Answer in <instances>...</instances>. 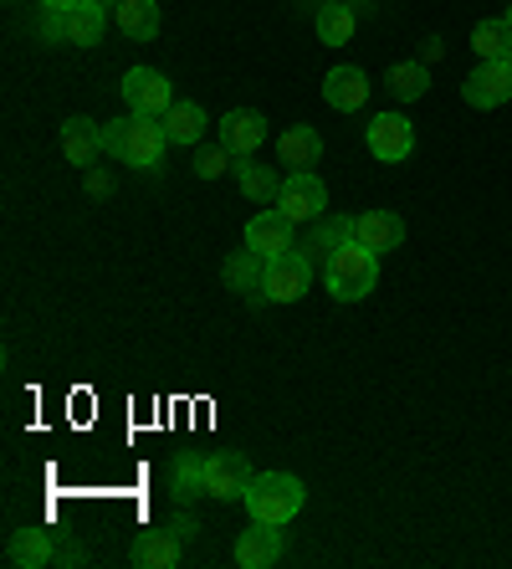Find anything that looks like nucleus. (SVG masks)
Listing matches in <instances>:
<instances>
[{"mask_svg":"<svg viewBox=\"0 0 512 569\" xmlns=\"http://www.w3.org/2000/svg\"><path fill=\"white\" fill-rule=\"evenodd\" d=\"M164 144H170V133L149 113H123V119L103 123V149L119 164H133V170H154L164 159Z\"/></svg>","mask_w":512,"mask_h":569,"instance_id":"nucleus-1","label":"nucleus"},{"mask_svg":"<svg viewBox=\"0 0 512 569\" xmlns=\"http://www.w3.org/2000/svg\"><path fill=\"white\" fill-rule=\"evenodd\" d=\"M318 272H323V288H329L339 303H359V298H369L374 282H380V257L369 252L364 241L343 237Z\"/></svg>","mask_w":512,"mask_h":569,"instance_id":"nucleus-2","label":"nucleus"},{"mask_svg":"<svg viewBox=\"0 0 512 569\" xmlns=\"http://www.w3.org/2000/svg\"><path fill=\"white\" fill-rule=\"evenodd\" d=\"M241 503H247L251 518L288 529L292 518L302 513V503H308V488H302V477H292V472H257Z\"/></svg>","mask_w":512,"mask_h":569,"instance_id":"nucleus-3","label":"nucleus"},{"mask_svg":"<svg viewBox=\"0 0 512 569\" xmlns=\"http://www.w3.org/2000/svg\"><path fill=\"white\" fill-rule=\"evenodd\" d=\"M313 288V257L292 247V252L267 257V278H262V303H298L302 292Z\"/></svg>","mask_w":512,"mask_h":569,"instance_id":"nucleus-4","label":"nucleus"},{"mask_svg":"<svg viewBox=\"0 0 512 569\" xmlns=\"http://www.w3.org/2000/svg\"><path fill=\"white\" fill-rule=\"evenodd\" d=\"M277 211L288 216V221H323L329 216V186L318 180L313 170H288L282 180V196H277Z\"/></svg>","mask_w":512,"mask_h":569,"instance_id":"nucleus-5","label":"nucleus"},{"mask_svg":"<svg viewBox=\"0 0 512 569\" xmlns=\"http://www.w3.org/2000/svg\"><path fill=\"white\" fill-rule=\"evenodd\" d=\"M123 103H129V113H149V119H164L174 108V88L164 72H154V67H129L119 82Z\"/></svg>","mask_w":512,"mask_h":569,"instance_id":"nucleus-6","label":"nucleus"},{"mask_svg":"<svg viewBox=\"0 0 512 569\" xmlns=\"http://www.w3.org/2000/svg\"><path fill=\"white\" fill-rule=\"evenodd\" d=\"M364 139H369V154L380 159V164H405L415 154V123L405 113H374Z\"/></svg>","mask_w":512,"mask_h":569,"instance_id":"nucleus-7","label":"nucleus"},{"mask_svg":"<svg viewBox=\"0 0 512 569\" xmlns=\"http://www.w3.org/2000/svg\"><path fill=\"white\" fill-rule=\"evenodd\" d=\"M251 462L241 457V451H211L205 457V498H215V503H237V498H247L251 488Z\"/></svg>","mask_w":512,"mask_h":569,"instance_id":"nucleus-8","label":"nucleus"},{"mask_svg":"<svg viewBox=\"0 0 512 569\" xmlns=\"http://www.w3.org/2000/svg\"><path fill=\"white\" fill-rule=\"evenodd\" d=\"M461 98L472 108H502L512 98V62H476L461 82Z\"/></svg>","mask_w":512,"mask_h":569,"instance_id":"nucleus-9","label":"nucleus"},{"mask_svg":"<svg viewBox=\"0 0 512 569\" xmlns=\"http://www.w3.org/2000/svg\"><path fill=\"white\" fill-rule=\"evenodd\" d=\"M349 237L364 241L374 257H384L405 247V221L394 211H364V216H349Z\"/></svg>","mask_w":512,"mask_h":569,"instance_id":"nucleus-10","label":"nucleus"},{"mask_svg":"<svg viewBox=\"0 0 512 569\" xmlns=\"http://www.w3.org/2000/svg\"><path fill=\"white\" fill-rule=\"evenodd\" d=\"M282 559V529L277 523H262V518H251L247 529L237 533V565L241 569H272Z\"/></svg>","mask_w":512,"mask_h":569,"instance_id":"nucleus-11","label":"nucleus"},{"mask_svg":"<svg viewBox=\"0 0 512 569\" xmlns=\"http://www.w3.org/2000/svg\"><path fill=\"white\" fill-rule=\"evenodd\" d=\"M247 247L262 257H277V252H292L298 247V221H288L282 211H262L247 221Z\"/></svg>","mask_w":512,"mask_h":569,"instance_id":"nucleus-12","label":"nucleus"},{"mask_svg":"<svg viewBox=\"0 0 512 569\" xmlns=\"http://www.w3.org/2000/svg\"><path fill=\"white\" fill-rule=\"evenodd\" d=\"M221 144L237 159H251L267 144V119L257 113V108H231V113L221 119Z\"/></svg>","mask_w":512,"mask_h":569,"instance_id":"nucleus-13","label":"nucleus"},{"mask_svg":"<svg viewBox=\"0 0 512 569\" xmlns=\"http://www.w3.org/2000/svg\"><path fill=\"white\" fill-rule=\"evenodd\" d=\"M180 555H184V539L174 529H149V533H139L133 539V565L139 569H174L180 565Z\"/></svg>","mask_w":512,"mask_h":569,"instance_id":"nucleus-14","label":"nucleus"},{"mask_svg":"<svg viewBox=\"0 0 512 569\" xmlns=\"http://www.w3.org/2000/svg\"><path fill=\"white\" fill-rule=\"evenodd\" d=\"M323 98H329V108H339V113H359V108L369 103L364 67H333L329 78H323Z\"/></svg>","mask_w":512,"mask_h":569,"instance_id":"nucleus-15","label":"nucleus"},{"mask_svg":"<svg viewBox=\"0 0 512 569\" xmlns=\"http://www.w3.org/2000/svg\"><path fill=\"white\" fill-rule=\"evenodd\" d=\"M6 559H11L16 569H41V565H52L57 549H52V533H47V523H37V529H16L11 539H6Z\"/></svg>","mask_w":512,"mask_h":569,"instance_id":"nucleus-16","label":"nucleus"},{"mask_svg":"<svg viewBox=\"0 0 512 569\" xmlns=\"http://www.w3.org/2000/svg\"><path fill=\"white\" fill-rule=\"evenodd\" d=\"M221 278L231 292H241V298H262V278H267V257L251 252V247H241V252L225 257Z\"/></svg>","mask_w":512,"mask_h":569,"instance_id":"nucleus-17","label":"nucleus"},{"mask_svg":"<svg viewBox=\"0 0 512 569\" xmlns=\"http://www.w3.org/2000/svg\"><path fill=\"white\" fill-rule=\"evenodd\" d=\"M62 154L72 159L78 170H92V159L103 154V129L92 119H78V113H72V119L62 123Z\"/></svg>","mask_w":512,"mask_h":569,"instance_id":"nucleus-18","label":"nucleus"},{"mask_svg":"<svg viewBox=\"0 0 512 569\" xmlns=\"http://www.w3.org/2000/svg\"><path fill=\"white\" fill-rule=\"evenodd\" d=\"M159 123H164V133H170V144H180V149H195L200 139H205V129H211L205 108H200V103H180V98H174V108Z\"/></svg>","mask_w":512,"mask_h":569,"instance_id":"nucleus-19","label":"nucleus"},{"mask_svg":"<svg viewBox=\"0 0 512 569\" xmlns=\"http://www.w3.org/2000/svg\"><path fill=\"white\" fill-rule=\"evenodd\" d=\"M108 31V0H82L67 11V41L72 47H98Z\"/></svg>","mask_w":512,"mask_h":569,"instance_id":"nucleus-20","label":"nucleus"},{"mask_svg":"<svg viewBox=\"0 0 512 569\" xmlns=\"http://www.w3.org/2000/svg\"><path fill=\"white\" fill-rule=\"evenodd\" d=\"M277 154H282L288 170H313L318 159H323V139H318V129H308V123H292V129L277 139Z\"/></svg>","mask_w":512,"mask_h":569,"instance_id":"nucleus-21","label":"nucleus"},{"mask_svg":"<svg viewBox=\"0 0 512 569\" xmlns=\"http://www.w3.org/2000/svg\"><path fill=\"white\" fill-rule=\"evenodd\" d=\"M170 498L180 508H190L195 498H205V457H195V451H180L170 467Z\"/></svg>","mask_w":512,"mask_h":569,"instance_id":"nucleus-22","label":"nucleus"},{"mask_svg":"<svg viewBox=\"0 0 512 569\" xmlns=\"http://www.w3.org/2000/svg\"><path fill=\"white\" fill-rule=\"evenodd\" d=\"M354 31H359V16L349 0H323V6H318V41H323V47H349Z\"/></svg>","mask_w":512,"mask_h":569,"instance_id":"nucleus-23","label":"nucleus"},{"mask_svg":"<svg viewBox=\"0 0 512 569\" xmlns=\"http://www.w3.org/2000/svg\"><path fill=\"white\" fill-rule=\"evenodd\" d=\"M113 21L129 41H154L159 37V6L154 0H119L113 6Z\"/></svg>","mask_w":512,"mask_h":569,"instance_id":"nucleus-24","label":"nucleus"},{"mask_svg":"<svg viewBox=\"0 0 512 569\" xmlns=\"http://www.w3.org/2000/svg\"><path fill=\"white\" fill-rule=\"evenodd\" d=\"M472 47H476V62H508V52H512V27L508 21H476V31H472Z\"/></svg>","mask_w":512,"mask_h":569,"instance_id":"nucleus-25","label":"nucleus"},{"mask_svg":"<svg viewBox=\"0 0 512 569\" xmlns=\"http://www.w3.org/2000/svg\"><path fill=\"white\" fill-rule=\"evenodd\" d=\"M237 180H241V196L257 200V206H272L282 196V180H277L272 164H237Z\"/></svg>","mask_w":512,"mask_h":569,"instance_id":"nucleus-26","label":"nucleus"},{"mask_svg":"<svg viewBox=\"0 0 512 569\" xmlns=\"http://www.w3.org/2000/svg\"><path fill=\"white\" fill-rule=\"evenodd\" d=\"M343 237H349V216H323V221H313V237L302 241V252L313 257V267H323Z\"/></svg>","mask_w":512,"mask_h":569,"instance_id":"nucleus-27","label":"nucleus"},{"mask_svg":"<svg viewBox=\"0 0 512 569\" xmlns=\"http://www.w3.org/2000/svg\"><path fill=\"white\" fill-rule=\"evenodd\" d=\"M425 88H431V67H425V62H394L390 67V93L400 98V103L425 98Z\"/></svg>","mask_w":512,"mask_h":569,"instance_id":"nucleus-28","label":"nucleus"},{"mask_svg":"<svg viewBox=\"0 0 512 569\" xmlns=\"http://www.w3.org/2000/svg\"><path fill=\"white\" fill-rule=\"evenodd\" d=\"M231 159H237V154H231V149H225V144H215V149H200V154H195V174H200V180H221V174H225V164H231Z\"/></svg>","mask_w":512,"mask_h":569,"instance_id":"nucleus-29","label":"nucleus"},{"mask_svg":"<svg viewBox=\"0 0 512 569\" xmlns=\"http://www.w3.org/2000/svg\"><path fill=\"white\" fill-rule=\"evenodd\" d=\"M170 529L180 533V539H195V533H200V523H195V518H190V513H174V518H170Z\"/></svg>","mask_w":512,"mask_h":569,"instance_id":"nucleus-30","label":"nucleus"},{"mask_svg":"<svg viewBox=\"0 0 512 569\" xmlns=\"http://www.w3.org/2000/svg\"><path fill=\"white\" fill-rule=\"evenodd\" d=\"M441 57H446V41H441V37H431V41H425V47H421V62L431 67V62H441Z\"/></svg>","mask_w":512,"mask_h":569,"instance_id":"nucleus-31","label":"nucleus"},{"mask_svg":"<svg viewBox=\"0 0 512 569\" xmlns=\"http://www.w3.org/2000/svg\"><path fill=\"white\" fill-rule=\"evenodd\" d=\"M57 565H82V549H78V543H67V549H57Z\"/></svg>","mask_w":512,"mask_h":569,"instance_id":"nucleus-32","label":"nucleus"},{"mask_svg":"<svg viewBox=\"0 0 512 569\" xmlns=\"http://www.w3.org/2000/svg\"><path fill=\"white\" fill-rule=\"evenodd\" d=\"M88 190H92V196H108V174L92 170V174H88Z\"/></svg>","mask_w":512,"mask_h":569,"instance_id":"nucleus-33","label":"nucleus"},{"mask_svg":"<svg viewBox=\"0 0 512 569\" xmlns=\"http://www.w3.org/2000/svg\"><path fill=\"white\" fill-rule=\"evenodd\" d=\"M72 6H82V0H41V11H72Z\"/></svg>","mask_w":512,"mask_h":569,"instance_id":"nucleus-34","label":"nucleus"},{"mask_svg":"<svg viewBox=\"0 0 512 569\" xmlns=\"http://www.w3.org/2000/svg\"><path fill=\"white\" fill-rule=\"evenodd\" d=\"M502 21H508V27H512V11H508V16H502Z\"/></svg>","mask_w":512,"mask_h":569,"instance_id":"nucleus-35","label":"nucleus"},{"mask_svg":"<svg viewBox=\"0 0 512 569\" xmlns=\"http://www.w3.org/2000/svg\"><path fill=\"white\" fill-rule=\"evenodd\" d=\"M508 62H512V52H508Z\"/></svg>","mask_w":512,"mask_h":569,"instance_id":"nucleus-36","label":"nucleus"}]
</instances>
